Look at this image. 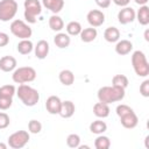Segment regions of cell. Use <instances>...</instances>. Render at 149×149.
<instances>
[{
    "instance_id": "cell-1",
    "label": "cell",
    "mask_w": 149,
    "mask_h": 149,
    "mask_svg": "<svg viewBox=\"0 0 149 149\" xmlns=\"http://www.w3.org/2000/svg\"><path fill=\"white\" fill-rule=\"evenodd\" d=\"M98 100L104 104H112L116 101H121L125 98V88L118 86H102L98 90L97 93Z\"/></svg>"
},
{
    "instance_id": "cell-2",
    "label": "cell",
    "mask_w": 149,
    "mask_h": 149,
    "mask_svg": "<svg viewBox=\"0 0 149 149\" xmlns=\"http://www.w3.org/2000/svg\"><path fill=\"white\" fill-rule=\"evenodd\" d=\"M15 94L22 101V104L24 106H28V107L35 106L40 100L38 91L35 90L34 87L27 85V84H20V86L16 88V93Z\"/></svg>"
},
{
    "instance_id": "cell-3",
    "label": "cell",
    "mask_w": 149,
    "mask_h": 149,
    "mask_svg": "<svg viewBox=\"0 0 149 149\" xmlns=\"http://www.w3.org/2000/svg\"><path fill=\"white\" fill-rule=\"evenodd\" d=\"M132 65L135 71V73L139 77H148L149 74V63L147 61V57L143 51L136 50L132 55Z\"/></svg>"
},
{
    "instance_id": "cell-4",
    "label": "cell",
    "mask_w": 149,
    "mask_h": 149,
    "mask_svg": "<svg viewBox=\"0 0 149 149\" xmlns=\"http://www.w3.org/2000/svg\"><path fill=\"white\" fill-rule=\"evenodd\" d=\"M36 78V71L31 66H21L13 71L12 79L16 84H26L35 80Z\"/></svg>"
},
{
    "instance_id": "cell-5",
    "label": "cell",
    "mask_w": 149,
    "mask_h": 149,
    "mask_svg": "<svg viewBox=\"0 0 149 149\" xmlns=\"http://www.w3.org/2000/svg\"><path fill=\"white\" fill-rule=\"evenodd\" d=\"M17 2L15 0H0V21L8 22L17 13Z\"/></svg>"
},
{
    "instance_id": "cell-6",
    "label": "cell",
    "mask_w": 149,
    "mask_h": 149,
    "mask_svg": "<svg viewBox=\"0 0 149 149\" xmlns=\"http://www.w3.org/2000/svg\"><path fill=\"white\" fill-rule=\"evenodd\" d=\"M24 19L28 23H35L36 16L42 13V3L38 0H24Z\"/></svg>"
},
{
    "instance_id": "cell-7",
    "label": "cell",
    "mask_w": 149,
    "mask_h": 149,
    "mask_svg": "<svg viewBox=\"0 0 149 149\" xmlns=\"http://www.w3.org/2000/svg\"><path fill=\"white\" fill-rule=\"evenodd\" d=\"M10 33L15 36V37H19L21 40H27L33 34V30L31 28L28 26V23H26L24 21L22 20H14L12 23H10Z\"/></svg>"
},
{
    "instance_id": "cell-8",
    "label": "cell",
    "mask_w": 149,
    "mask_h": 149,
    "mask_svg": "<svg viewBox=\"0 0 149 149\" xmlns=\"http://www.w3.org/2000/svg\"><path fill=\"white\" fill-rule=\"evenodd\" d=\"M30 140L29 133L26 130H17L15 133H13L12 135L8 136L7 143L10 148L13 149H21L23 148Z\"/></svg>"
},
{
    "instance_id": "cell-9",
    "label": "cell",
    "mask_w": 149,
    "mask_h": 149,
    "mask_svg": "<svg viewBox=\"0 0 149 149\" xmlns=\"http://www.w3.org/2000/svg\"><path fill=\"white\" fill-rule=\"evenodd\" d=\"M86 19L91 27L97 28V27L102 26V23L105 22V14L99 9H91L87 13Z\"/></svg>"
},
{
    "instance_id": "cell-10",
    "label": "cell",
    "mask_w": 149,
    "mask_h": 149,
    "mask_svg": "<svg viewBox=\"0 0 149 149\" xmlns=\"http://www.w3.org/2000/svg\"><path fill=\"white\" fill-rule=\"evenodd\" d=\"M119 118H120L121 125H122L125 128H127V129H133V128H135V127L137 126V123H139V118H137V115L135 114L134 109H132V111L125 113L123 115H121V116H119Z\"/></svg>"
},
{
    "instance_id": "cell-11",
    "label": "cell",
    "mask_w": 149,
    "mask_h": 149,
    "mask_svg": "<svg viewBox=\"0 0 149 149\" xmlns=\"http://www.w3.org/2000/svg\"><path fill=\"white\" fill-rule=\"evenodd\" d=\"M135 10L132 8V7H123L122 9L119 10L118 13V21L121 23V24H128V23H132L134 20H135Z\"/></svg>"
},
{
    "instance_id": "cell-12",
    "label": "cell",
    "mask_w": 149,
    "mask_h": 149,
    "mask_svg": "<svg viewBox=\"0 0 149 149\" xmlns=\"http://www.w3.org/2000/svg\"><path fill=\"white\" fill-rule=\"evenodd\" d=\"M62 106V100L57 95H50L45 101V109L50 114H59Z\"/></svg>"
},
{
    "instance_id": "cell-13",
    "label": "cell",
    "mask_w": 149,
    "mask_h": 149,
    "mask_svg": "<svg viewBox=\"0 0 149 149\" xmlns=\"http://www.w3.org/2000/svg\"><path fill=\"white\" fill-rule=\"evenodd\" d=\"M17 62L13 56H3L0 58V70L3 72H10L16 69Z\"/></svg>"
},
{
    "instance_id": "cell-14",
    "label": "cell",
    "mask_w": 149,
    "mask_h": 149,
    "mask_svg": "<svg viewBox=\"0 0 149 149\" xmlns=\"http://www.w3.org/2000/svg\"><path fill=\"white\" fill-rule=\"evenodd\" d=\"M49 43L45 40H41L37 42V44L34 47V51H35V56L38 59H44L48 54H49Z\"/></svg>"
},
{
    "instance_id": "cell-15",
    "label": "cell",
    "mask_w": 149,
    "mask_h": 149,
    "mask_svg": "<svg viewBox=\"0 0 149 149\" xmlns=\"http://www.w3.org/2000/svg\"><path fill=\"white\" fill-rule=\"evenodd\" d=\"M133 50V43L128 40H119L115 44V52L120 56L128 55Z\"/></svg>"
},
{
    "instance_id": "cell-16",
    "label": "cell",
    "mask_w": 149,
    "mask_h": 149,
    "mask_svg": "<svg viewBox=\"0 0 149 149\" xmlns=\"http://www.w3.org/2000/svg\"><path fill=\"white\" fill-rule=\"evenodd\" d=\"M76 111V106L71 100H65L62 101V106H61V111H59V115L64 119H69L74 114Z\"/></svg>"
},
{
    "instance_id": "cell-17",
    "label": "cell",
    "mask_w": 149,
    "mask_h": 149,
    "mask_svg": "<svg viewBox=\"0 0 149 149\" xmlns=\"http://www.w3.org/2000/svg\"><path fill=\"white\" fill-rule=\"evenodd\" d=\"M42 6L54 14H58L64 7V0H42Z\"/></svg>"
},
{
    "instance_id": "cell-18",
    "label": "cell",
    "mask_w": 149,
    "mask_h": 149,
    "mask_svg": "<svg viewBox=\"0 0 149 149\" xmlns=\"http://www.w3.org/2000/svg\"><path fill=\"white\" fill-rule=\"evenodd\" d=\"M109 112H111V109H109L108 104H104V102L99 101V102L94 104V106H93V114L99 119L107 118L109 115Z\"/></svg>"
},
{
    "instance_id": "cell-19",
    "label": "cell",
    "mask_w": 149,
    "mask_h": 149,
    "mask_svg": "<svg viewBox=\"0 0 149 149\" xmlns=\"http://www.w3.org/2000/svg\"><path fill=\"white\" fill-rule=\"evenodd\" d=\"M79 36H80V40H81L83 42L90 43V42H92V41H94V40L97 38L98 31H97V29H95L94 27H88V28L81 29Z\"/></svg>"
},
{
    "instance_id": "cell-20",
    "label": "cell",
    "mask_w": 149,
    "mask_h": 149,
    "mask_svg": "<svg viewBox=\"0 0 149 149\" xmlns=\"http://www.w3.org/2000/svg\"><path fill=\"white\" fill-rule=\"evenodd\" d=\"M54 43L56 44L57 48H59V49H65V48H68V47L70 45L71 38H70V36H69L68 34L59 31V33L56 34V36L54 37Z\"/></svg>"
},
{
    "instance_id": "cell-21",
    "label": "cell",
    "mask_w": 149,
    "mask_h": 149,
    "mask_svg": "<svg viewBox=\"0 0 149 149\" xmlns=\"http://www.w3.org/2000/svg\"><path fill=\"white\" fill-rule=\"evenodd\" d=\"M135 19H137L140 24L147 26L149 23V7L147 5L140 6V8H139V10L135 15Z\"/></svg>"
},
{
    "instance_id": "cell-22",
    "label": "cell",
    "mask_w": 149,
    "mask_h": 149,
    "mask_svg": "<svg viewBox=\"0 0 149 149\" xmlns=\"http://www.w3.org/2000/svg\"><path fill=\"white\" fill-rule=\"evenodd\" d=\"M104 38L109 43H115L120 40V31L116 27H108L104 31Z\"/></svg>"
},
{
    "instance_id": "cell-23",
    "label": "cell",
    "mask_w": 149,
    "mask_h": 149,
    "mask_svg": "<svg viewBox=\"0 0 149 149\" xmlns=\"http://www.w3.org/2000/svg\"><path fill=\"white\" fill-rule=\"evenodd\" d=\"M58 79L64 86H70L74 83V74L71 70H62L58 74Z\"/></svg>"
},
{
    "instance_id": "cell-24",
    "label": "cell",
    "mask_w": 149,
    "mask_h": 149,
    "mask_svg": "<svg viewBox=\"0 0 149 149\" xmlns=\"http://www.w3.org/2000/svg\"><path fill=\"white\" fill-rule=\"evenodd\" d=\"M49 27H50L51 30L59 33L64 28V21L59 15L54 14V15H51L49 17Z\"/></svg>"
},
{
    "instance_id": "cell-25",
    "label": "cell",
    "mask_w": 149,
    "mask_h": 149,
    "mask_svg": "<svg viewBox=\"0 0 149 149\" xmlns=\"http://www.w3.org/2000/svg\"><path fill=\"white\" fill-rule=\"evenodd\" d=\"M17 48V51H19V54H21V55H28V54H30L31 51H33V49H34V44H33V42L29 40V38H27V40H21L19 43H17V45H16Z\"/></svg>"
},
{
    "instance_id": "cell-26",
    "label": "cell",
    "mask_w": 149,
    "mask_h": 149,
    "mask_svg": "<svg viewBox=\"0 0 149 149\" xmlns=\"http://www.w3.org/2000/svg\"><path fill=\"white\" fill-rule=\"evenodd\" d=\"M90 130L91 133L93 134H97V135H100L102 133H105L107 130V125L105 121L102 120H94L93 122H91L90 125Z\"/></svg>"
},
{
    "instance_id": "cell-27",
    "label": "cell",
    "mask_w": 149,
    "mask_h": 149,
    "mask_svg": "<svg viewBox=\"0 0 149 149\" xmlns=\"http://www.w3.org/2000/svg\"><path fill=\"white\" fill-rule=\"evenodd\" d=\"M81 24L78 21H70L66 24V34L69 36H77L81 31Z\"/></svg>"
},
{
    "instance_id": "cell-28",
    "label": "cell",
    "mask_w": 149,
    "mask_h": 149,
    "mask_svg": "<svg viewBox=\"0 0 149 149\" xmlns=\"http://www.w3.org/2000/svg\"><path fill=\"white\" fill-rule=\"evenodd\" d=\"M94 147H95L97 149H108V148L111 147V140H109L107 136L100 134V135L94 140Z\"/></svg>"
},
{
    "instance_id": "cell-29",
    "label": "cell",
    "mask_w": 149,
    "mask_h": 149,
    "mask_svg": "<svg viewBox=\"0 0 149 149\" xmlns=\"http://www.w3.org/2000/svg\"><path fill=\"white\" fill-rule=\"evenodd\" d=\"M128 84H129L128 78L125 74H115L112 79V85L121 87V88H126L128 86Z\"/></svg>"
},
{
    "instance_id": "cell-30",
    "label": "cell",
    "mask_w": 149,
    "mask_h": 149,
    "mask_svg": "<svg viewBox=\"0 0 149 149\" xmlns=\"http://www.w3.org/2000/svg\"><path fill=\"white\" fill-rule=\"evenodd\" d=\"M16 93V88L14 85H3L0 87V97H8V98H13V95Z\"/></svg>"
},
{
    "instance_id": "cell-31",
    "label": "cell",
    "mask_w": 149,
    "mask_h": 149,
    "mask_svg": "<svg viewBox=\"0 0 149 149\" xmlns=\"http://www.w3.org/2000/svg\"><path fill=\"white\" fill-rule=\"evenodd\" d=\"M66 144L70 148H78L80 146V136L78 134H70L66 137Z\"/></svg>"
},
{
    "instance_id": "cell-32",
    "label": "cell",
    "mask_w": 149,
    "mask_h": 149,
    "mask_svg": "<svg viewBox=\"0 0 149 149\" xmlns=\"http://www.w3.org/2000/svg\"><path fill=\"white\" fill-rule=\"evenodd\" d=\"M28 129L31 134H38L41 130H42V123L35 119L30 120L28 122Z\"/></svg>"
},
{
    "instance_id": "cell-33",
    "label": "cell",
    "mask_w": 149,
    "mask_h": 149,
    "mask_svg": "<svg viewBox=\"0 0 149 149\" xmlns=\"http://www.w3.org/2000/svg\"><path fill=\"white\" fill-rule=\"evenodd\" d=\"M13 104V98H8V97H0V109L1 111H6Z\"/></svg>"
},
{
    "instance_id": "cell-34",
    "label": "cell",
    "mask_w": 149,
    "mask_h": 149,
    "mask_svg": "<svg viewBox=\"0 0 149 149\" xmlns=\"http://www.w3.org/2000/svg\"><path fill=\"white\" fill-rule=\"evenodd\" d=\"M10 123V119L8 116L7 113L5 112H0V129H5L9 126Z\"/></svg>"
},
{
    "instance_id": "cell-35",
    "label": "cell",
    "mask_w": 149,
    "mask_h": 149,
    "mask_svg": "<svg viewBox=\"0 0 149 149\" xmlns=\"http://www.w3.org/2000/svg\"><path fill=\"white\" fill-rule=\"evenodd\" d=\"M140 93L144 98L149 97V79H146L142 81V84L140 85Z\"/></svg>"
},
{
    "instance_id": "cell-36",
    "label": "cell",
    "mask_w": 149,
    "mask_h": 149,
    "mask_svg": "<svg viewBox=\"0 0 149 149\" xmlns=\"http://www.w3.org/2000/svg\"><path fill=\"white\" fill-rule=\"evenodd\" d=\"M132 109H133V108L129 107L128 105L121 104V105H118V106H116L115 112H116V115H118V116H121V115H123L125 113H127V112H129V111H132Z\"/></svg>"
},
{
    "instance_id": "cell-37",
    "label": "cell",
    "mask_w": 149,
    "mask_h": 149,
    "mask_svg": "<svg viewBox=\"0 0 149 149\" xmlns=\"http://www.w3.org/2000/svg\"><path fill=\"white\" fill-rule=\"evenodd\" d=\"M8 43H9V36H8V34H6L3 31H0V48L6 47Z\"/></svg>"
},
{
    "instance_id": "cell-38",
    "label": "cell",
    "mask_w": 149,
    "mask_h": 149,
    "mask_svg": "<svg viewBox=\"0 0 149 149\" xmlns=\"http://www.w3.org/2000/svg\"><path fill=\"white\" fill-rule=\"evenodd\" d=\"M95 1V3L100 7V8H108L109 6H111V1L112 0H94Z\"/></svg>"
},
{
    "instance_id": "cell-39",
    "label": "cell",
    "mask_w": 149,
    "mask_h": 149,
    "mask_svg": "<svg viewBox=\"0 0 149 149\" xmlns=\"http://www.w3.org/2000/svg\"><path fill=\"white\" fill-rule=\"evenodd\" d=\"M116 6H119V7H126V6H128V3L130 2V0H112Z\"/></svg>"
},
{
    "instance_id": "cell-40",
    "label": "cell",
    "mask_w": 149,
    "mask_h": 149,
    "mask_svg": "<svg viewBox=\"0 0 149 149\" xmlns=\"http://www.w3.org/2000/svg\"><path fill=\"white\" fill-rule=\"evenodd\" d=\"M134 1H135V3H137V5L143 6V5H147V2H148L149 0H134Z\"/></svg>"
},
{
    "instance_id": "cell-41",
    "label": "cell",
    "mask_w": 149,
    "mask_h": 149,
    "mask_svg": "<svg viewBox=\"0 0 149 149\" xmlns=\"http://www.w3.org/2000/svg\"><path fill=\"white\" fill-rule=\"evenodd\" d=\"M144 40H146L147 42L149 41V30H148V29L144 31Z\"/></svg>"
},
{
    "instance_id": "cell-42",
    "label": "cell",
    "mask_w": 149,
    "mask_h": 149,
    "mask_svg": "<svg viewBox=\"0 0 149 149\" xmlns=\"http://www.w3.org/2000/svg\"><path fill=\"white\" fill-rule=\"evenodd\" d=\"M0 149H7V144H5V143L0 142Z\"/></svg>"
}]
</instances>
